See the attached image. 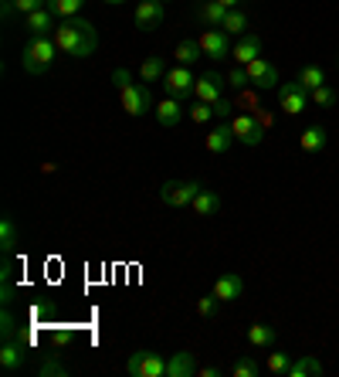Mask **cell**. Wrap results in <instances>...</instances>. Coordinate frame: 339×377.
Masks as SVG:
<instances>
[{
  "instance_id": "6da1fadb",
  "label": "cell",
  "mask_w": 339,
  "mask_h": 377,
  "mask_svg": "<svg viewBox=\"0 0 339 377\" xmlns=\"http://www.w3.org/2000/svg\"><path fill=\"white\" fill-rule=\"evenodd\" d=\"M55 45L62 55H72V58H89L99 51V31H95L92 24L85 21V17H65L62 24L55 28Z\"/></svg>"
},
{
  "instance_id": "7a4b0ae2",
  "label": "cell",
  "mask_w": 339,
  "mask_h": 377,
  "mask_svg": "<svg viewBox=\"0 0 339 377\" xmlns=\"http://www.w3.org/2000/svg\"><path fill=\"white\" fill-rule=\"evenodd\" d=\"M112 82H116V89H119V99H123V109L136 119V116H146L153 106V92H150V85H143V82H133V75L126 72V68H116L112 72Z\"/></svg>"
},
{
  "instance_id": "3957f363",
  "label": "cell",
  "mask_w": 339,
  "mask_h": 377,
  "mask_svg": "<svg viewBox=\"0 0 339 377\" xmlns=\"http://www.w3.org/2000/svg\"><path fill=\"white\" fill-rule=\"evenodd\" d=\"M58 55H62V51L55 45V38H31V41L24 45V51H21V68H24L28 75H45Z\"/></svg>"
},
{
  "instance_id": "277c9868",
  "label": "cell",
  "mask_w": 339,
  "mask_h": 377,
  "mask_svg": "<svg viewBox=\"0 0 339 377\" xmlns=\"http://www.w3.org/2000/svg\"><path fill=\"white\" fill-rule=\"evenodd\" d=\"M201 190L204 187L197 180H167V184L160 187V201L167 207H190Z\"/></svg>"
},
{
  "instance_id": "5b68a950",
  "label": "cell",
  "mask_w": 339,
  "mask_h": 377,
  "mask_svg": "<svg viewBox=\"0 0 339 377\" xmlns=\"http://www.w3.org/2000/svg\"><path fill=\"white\" fill-rule=\"evenodd\" d=\"M129 377H167V357L153 350H136L126 364Z\"/></svg>"
},
{
  "instance_id": "8992f818",
  "label": "cell",
  "mask_w": 339,
  "mask_h": 377,
  "mask_svg": "<svg viewBox=\"0 0 339 377\" xmlns=\"http://www.w3.org/2000/svg\"><path fill=\"white\" fill-rule=\"evenodd\" d=\"M275 92H278V109L285 112V116H302V112H306L309 89L302 82H282Z\"/></svg>"
},
{
  "instance_id": "52a82bcc",
  "label": "cell",
  "mask_w": 339,
  "mask_h": 377,
  "mask_svg": "<svg viewBox=\"0 0 339 377\" xmlns=\"http://www.w3.org/2000/svg\"><path fill=\"white\" fill-rule=\"evenodd\" d=\"M228 123H231V129H234V140L245 143V146H258V143L265 140V126L255 119V112H238Z\"/></svg>"
},
{
  "instance_id": "ba28073f",
  "label": "cell",
  "mask_w": 339,
  "mask_h": 377,
  "mask_svg": "<svg viewBox=\"0 0 339 377\" xmlns=\"http://www.w3.org/2000/svg\"><path fill=\"white\" fill-rule=\"evenodd\" d=\"M194 85H197V79H194V72L187 68V65H177V68H170L167 79H163V89H167V95H173V99H194Z\"/></svg>"
},
{
  "instance_id": "9c48e42d",
  "label": "cell",
  "mask_w": 339,
  "mask_h": 377,
  "mask_svg": "<svg viewBox=\"0 0 339 377\" xmlns=\"http://www.w3.org/2000/svg\"><path fill=\"white\" fill-rule=\"evenodd\" d=\"M248 72V82H251V89H258V92H272L278 89V68L272 62H265V58H255V62L245 65Z\"/></svg>"
},
{
  "instance_id": "30bf717a",
  "label": "cell",
  "mask_w": 339,
  "mask_h": 377,
  "mask_svg": "<svg viewBox=\"0 0 339 377\" xmlns=\"http://www.w3.org/2000/svg\"><path fill=\"white\" fill-rule=\"evenodd\" d=\"M201 41V51L211 58V62H221V58H228L231 55V34L228 31H221V28H207V31L197 38Z\"/></svg>"
},
{
  "instance_id": "8fae6325",
  "label": "cell",
  "mask_w": 339,
  "mask_h": 377,
  "mask_svg": "<svg viewBox=\"0 0 339 377\" xmlns=\"http://www.w3.org/2000/svg\"><path fill=\"white\" fill-rule=\"evenodd\" d=\"M224 85H228V75H221V72H204L197 75V85H194V99H201V102H221L224 99Z\"/></svg>"
},
{
  "instance_id": "7c38bea8",
  "label": "cell",
  "mask_w": 339,
  "mask_h": 377,
  "mask_svg": "<svg viewBox=\"0 0 339 377\" xmlns=\"http://www.w3.org/2000/svg\"><path fill=\"white\" fill-rule=\"evenodd\" d=\"M163 17H167V11H163V0H139L133 21H136L139 31H156V28L163 24Z\"/></svg>"
},
{
  "instance_id": "4fadbf2b",
  "label": "cell",
  "mask_w": 339,
  "mask_h": 377,
  "mask_svg": "<svg viewBox=\"0 0 339 377\" xmlns=\"http://www.w3.org/2000/svg\"><path fill=\"white\" fill-rule=\"evenodd\" d=\"M55 14H51V7H41V11H34V14L24 17V31L28 38H51L55 34Z\"/></svg>"
},
{
  "instance_id": "5bb4252c",
  "label": "cell",
  "mask_w": 339,
  "mask_h": 377,
  "mask_svg": "<svg viewBox=\"0 0 339 377\" xmlns=\"http://www.w3.org/2000/svg\"><path fill=\"white\" fill-rule=\"evenodd\" d=\"M231 58L238 65H248V62H255V58H262V38L258 34H241L238 41H234V48H231Z\"/></svg>"
},
{
  "instance_id": "9a60e30c",
  "label": "cell",
  "mask_w": 339,
  "mask_h": 377,
  "mask_svg": "<svg viewBox=\"0 0 339 377\" xmlns=\"http://www.w3.org/2000/svg\"><path fill=\"white\" fill-rule=\"evenodd\" d=\"M241 293H245V279H241L238 272H224V275L214 279V296L221 299V302H234Z\"/></svg>"
},
{
  "instance_id": "2e32d148",
  "label": "cell",
  "mask_w": 339,
  "mask_h": 377,
  "mask_svg": "<svg viewBox=\"0 0 339 377\" xmlns=\"http://www.w3.org/2000/svg\"><path fill=\"white\" fill-rule=\"evenodd\" d=\"M180 119H184V102H180V99L167 95V99L156 102V123L163 126V129H173Z\"/></svg>"
},
{
  "instance_id": "e0dca14e",
  "label": "cell",
  "mask_w": 339,
  "mask_h": 377,
  "mask_svg": "<svg viewBox=\"0 0 339 377\" xmlns=\"http://www.w3.org/2000/svg\"><path fill=\"white\" fill-rule=\"evenodd\" d=\"M0 367L4 371H21L24 367V340L17 337V340H4L0 346Z\"/></svg>"
},
{
  "instance_id": "ac0fdd59",
  "label": "cell",
  "mask_w": 339,
  "mask_h": 377,
  "mask_svg": "<svg viewBox=\"0 0 339 377\" xmlns=\"http://www.w3.org/2000/svg\"><path fill=\"white\" fill-rule=\"evenodd\" d=\"M234 143V129L231 123H221L217 129H211V136L204 140V146H207V153H228Z\"/></svg>"
},
{
  "instance_id": "d6986e66",
  "label": "cell",
  "mask_w": 339,
  "mask_h": 377,
  "mask_svg": "<svg viewBox=\"0 0 339 377\" xmlns=\"http://www.w3.org/2000/svg\"><path fill=\"white\" fill-rule=\"evenodd\" d=\"M190 374H197V357H194L190 350L173 354L167 361V377H190Z\"/></svg>"
},
{
  "instance_id": "ffe728a7",
  "label": "cell",
  "mask_w": 339,
  "mask_h": 377,
  "mask_svg": "<svg viewBox=\"0 0 339 377\" xmlns=\"http://www.w3.org/2000/svg\"><path fill=\"white\" fill-rule=\"evenodd\" d=\"M190 211H194L197 218H214L217 211H221V194H217V190H201V194L194 197Z\"/></svg>"
},
{
  "instance_id": "44dd1931",
  "label": "cell",
  "mask_w": 339,
  "mask_h": 377,
  "mask_svg": "<svg viewBox=\"0 0 339 377\" xmlns=\"http://www.w3.org/2000/svg\"><path fill=\"white\" fill-rule=\"evenodd\" d=\"M173 58H177V62H180V65H187V68H190V65H197V62H201V58H204L201 41H194V38H184L180 45L173 48Z\"/></svg>"
},
{
  "instance_id": "7402d4cb",
  "label": "cell",
  "mask_w": 339,
  "mask_h": 377,
  "mask_svg": "<svg viewBox=\"0 0 339 377\" xmlns=\"http://www.w3.org/2000/svg\"><path fill=\"white\" fill-rule=\"evenodd\" d=\"M167 62H163V55H150L146 62L139 65V79L143 82H163L167 79Z\"/></svg>"
},
{
  "instance_id": "603a6c76",
  "label": "cell",
  "mask_w": 339,
  "mask_h": 377,
  "mask_svg": "<svg viewBox=\"0 0 339 377\" xmlns=\"http://www.w3.org/2000/svg\"><path fill=\"white\" fill-rule=\"evenodd\" d=\"M323 374V364L316 361L312 354H299L292 361V371H289V377H316Z\"/></svg>"
},
{
  "instance_id": "cb8c5ba5",
  "label": "cell",
  "mask_w": 339,
  "mask_h": 377,
  "mask_svg": "<svg viewBox=\"0 0 339 377\" xmlns=\"http://www.w3.org/2000/svg\"><path fill=\"white\" fill-rule=\"evenodd\" d=\"M299 146H302L306 153H319V150H326V129L323 126H309L306 133L299 136Z\"/></svg>"
},
{
  "instance_id": "d4e9b609",
  "label": "cell",
  "mask_w": 339,
  "mask_h": 377,
  "mask_svg": "<svg viewBox=\"0 0 339 377\" xmlns=\"http://www.w3.org/2000/svg\"><path fill=\"white\" fill-rule=\"evenodd\" d=\"M292 354H282V350H275V354H268L265 357V371L275 377H289V371H292Z\"/></svg>"
},
{
  "instance_id": "484cf974",
  "label": "cell",
  "mask_w": 339,
  "mask_h": 377,
  "mask_svg": "<svg viewBox=\"0 0 339 377\" xmlns=\"http://www.w3.org/2000/svg\"><path fill=\"white\" fill-rule=\"evenodd\" d=\"M197 14H201L204 24H211V28H221V24H224V17H228V7H224V4H217V0H204Z\"/></svg>"
},
{
  "instance_id": "4316f807",
  "label": "cell",
  "mask_w": 339,
  "mask_h": 377,
  "mask_svg": "<svg viewBox=\"0 0 339 377\" xmlns=\"http://www.w3.org/2000/svg\"><path fill=\"white\" fill-rule=\"evenodd\" d=\"M248 344L258 346V350H262V346H272L275 344V330H272L268 323H251V327H248Z\"/></svg>"
},
{
  "instance_id": "83f0119b",
  "label": "cell",
  "mask_w": 339,
  "mask_h": 377,
  "mask_svg": "<svg viewBox=\"0 0 339 377\" xmlns=\"http://www.w3.org/2000/svg\"><path fill=\"white\" fill-rule=\"evenodd\" d=\"M295 82H302L309 92H312V89L326 85V72L319 68V65H302V68H299V75H295Z\"/></svg>"
},
{
  "instance_id": "f1b7e54d",
  "label": "cell",
  "mask_w": 339,
  "mask_h": 377,
  "mask_svg": "<svg viewBox=\"0 0 339 377\" xmlns=\"http://www.w3.org/2000/svg\"><path fill=\"white\" fill-rule=\"evenodd\" d=\"M221 31H228L231 38H241V34H248V14L245 11H228V17H224V24H221Z\"/></svg>"
},
{
  "instance_id": "f546056e",
  "label": "cell",
  "mask_w": 339,
  "mask_h": 377,
  "mask_svg": "<svg viewBox=\"0 0 339 377\" xmlns=\"http://www.w3.org/2000/svg\"><path fill=\"white\" fill-rule=\"evenodd\" d=\"M336 89H333V85H319V89H312V92H309V102H312V106H319V109H333V106H336Z\"/></svg>"
},
{
  "instance_id": "4dcf8cb0",
  "label": "cell",
  "mask_w": 339,
  "mask_h": 377,
  "mask_svg": "<svg viewBox=\"0 0 339 377\" xmlns=\"http://www.w3.org/2000/svg\"><path fill=\"white\" fill-rule=\"evenodd\" d=\"M48 7H51V14L55 17H75L82 7H85V0H48Z\"/></svg>"
},
{
  "instance_id": "1f68e13d",
  "label": "cell",
  "mask_w": 339,
  "mask_h": 377,
  "mask_svg": "<svg viewBox=\"0 0 339 377\" xmlns=\"http://www.w3.org/2000/svg\"><path fill=\"white\" fill-rule=\"evenodd\" d=\"M231 374L234 377H258L262 374V364L255 361V357H238L231 367Z\"/></svg>"
},
{
  "instance_id": "d6a6232c",
  "label": "cell",
  "mask_w": 339,
  "mask_h": 377,
  "mask_svg": "<svg viewBox=\"0 0 339 377\" xmlns=\"http://www.w3.org/2000/svg\"><path fill=\"white\" fill-rule=\"evenodd\" d=\"M187 112H190V119H194L197 126H204V123H211V116H214V106H211V102H201V99H194Z\"/></svg>"
},
{
  "instance_id": "836d02e7",
  "label": "cell",
  "mask_w": 339,
  "mask_h": 377,
  "mask_svg": "<svg viewBox=\"0 0 339 377\" xmlns=\"http://www.w3.org/2000/svg\"><path fill=\"white\" fill-rule=\"evenodd\" d=\"M0 241H4V251H7V255L17 248V224L11 218L0 221Z\"/></svg>"
},
{
  "instance_id": "e575fe53",
  "label": "cell",
  "mask_w": 339,
  "mask_h": 377,
  "mask_svg": "<svg viewBox=\"0 0 339 377\" xmlns=\"http://www.w3.org/2000/svg\"><path fill=\"white\" fill-rule=\"evenodd\" d=\"M217 310H221V299H217L214 293H211V296H201V299H197V316H201V319H214Z\"/></svg>"
},
{
  "instance_id": "d590c367",
  "label": "cell",
  "mask_w": 339,
  "mask_h": 377,
  "mask_svg": "<svg viewBox=\"0 0 339 377\" xmlns=\"http://www.w3.org/2000/svg\"><path fill=\"white\" fill-rule=\"evenodd\" d=\"M38 374L41 377H68V367L62 361H55V357H45V361L38 364Z\"/></svg>"
},
{
  "instance_id": "8d00e7d4",
  "label": "cell",
  "mask_w": 339,
  "mask_h": 377,
  "mask_svg": "<svg viewBox=\"0 0 339 377\" xmlns=\"http://www.w3.org/2000/svg\"><path fill=\"white\" fill-rule=\"evenodd\" d=\"M228 85H231V89H238V92H241V89H251V82H248L245 65H234L231 72H228Z\"/></svg>"
},
{
  "instance_id": "74e56055",
  "label": "cell",
  "mask_w": 339,
  "mask_h": 377,
  "mask_svg": "<svg viewBox=\"0 0 339 377\" xmlns=\"http://www.w3.org/2000/svg\"><path fill=\"white\" fill-rule=\"evenodd\" d=\"M41 7H48V0H14V11L21 17L34 14V11H41Z\"/></svg>"
},
{
  "instance_id": "f35d334b",
  "label": "cell",
  "mask_w": 339,
  "mask_h": 377,
  "mask_svg": "<svg viewBox=\"0 0 339 377\" xmlns=\"http://www.w3.org/2000/svg\"><path fill=\"white\" fill-rule=\"evenodd\" d=\"M234 109H238V106H234L231 99H221V102H214V116H217V119H231Z\"/></svg>"
},
{
  "instance_id": "ab89813d",
  "label": "cell",
  "mask_w": 339,
  "mask_h": 377,
  "mask_svg": "<svg viewBox=\"0 0 339 377\" xmlns=\"http://www.w3.org/2000/svg\"><path fill=\"white\" fill-rule=\"evenodd\" d=\"M72 340H75V337H72V330H58V333H55V346H58V350H65Z\"/></svg>"
},
{
  "instance_id": "60d3db41",
  "label": "cell",
  "mask_w": 339,
  "mask_h": 377,
  "mask_svg": "<svg viewBox=\"0 0 339 377\" xmlns=\"http://www.w3.org/2000/svg\"><path fill=\"white\" fill-rule=\"evenodd\" d=\"M255 119H258V123H262L265 129H272V123H275V119H272V112H265L262 106H258V109H255Z\"/></svg>"
},
{
  "instance_id": "b9f144b4",
  "label": "cell",
  "mask_w": 339,
  "mask_h": 377,
  "mask_svg": "<svg viewBox=\"0 0 339 377\" xmlns=\"http://www.w3.org/2000/svg\"><path fill=\"white\" fill-rule=\"evenodd\" d=\"M197 374H201V377H221V367L207 364V367H197Z\"/></svg>"
},
{
  "instance_id": "7bdbcfd3",
  "label": "cell",
  "mask_w": 339,
  "mask_h": 377,
  "mask_svg": "<svg viewBox=\"0 0 339 377\" xmlns=\"http://www.w3.org/2000/svg\"><path fill=\"white\" fill-rule=\"evenodd\" d=\"M0 7H4V21L14 17V0H0Z\"/></svg>"
},
{
  "instance_id": "ee69618b",
  "label": "cell",
  "mask_w": 339,
  "mask_h": 377,
  "mask_svg": "<svg viewBox=\"0 0 339 377\" xmlns=\"http://www.w3.org/2000/svg\"><path fill=\"white\" fill-rule=\"evenodd\" d=\"M217 4H224V7H228V11H234V7H238V4H241V0H217Z\"/></svg>"
},
{
  "instance_id": "f6af8a7d",
  "label": "cell",
  "mask_w": 339,
  "mask_h": 377,
  "mask_svg": "<svg viewBox=\"0 0 339 377\" xmlns=\"http://www.w3.org/2000/svg\"><path fill=\"white\" fill-rule=\"evenodd\" d=\"M106 4H112V7H116V4H126V0H106Z\"/></svg>"
},
{
  "instance_id": "bcb514c9",
  "label": "cell",
  "mask_w": 339,
  "mask_h": 377,
  "mask_svg": "<svg viewBox=\"0 0 339 377\" xmlns=\"http://www.w3.org/2000/svg\"><path fill=\"white\" fill-rule=\"evenodd\" d=\"M163 4H167V0H163Z\"/></svg>"
}]
</instances>
